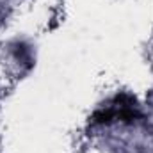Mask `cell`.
<instances>
[{
  "instance_id": "6da1fadb",
  "label": "cell",
  "mask_w": 153,
  "mask_h": 153,
  "mask_svg": "<svg viewBox=\"0 0 153 153\" xmlns=\"http://www.w3.org/2000/svg\"><path fill=\"white\" fill-rule=\"evenodd\" d=\"M107 107L111 109V112L114 116V121L117 119V121L130 123V121H135L137 117H141V112H139L135 98L126 94V93L117 94L114 100L111 102V105H107Z\"/></svg>"
}]
</instances>
